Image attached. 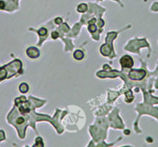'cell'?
<instances>
[{
  "label": "cell",
  "mask_w": 158,
  "mask_h": 147,
  "mask_svg": "<svg viewBox=\"0 0 158 147\" xmlns=\"http://www.w3.org/2000/svg\"><path fill=\"white\" fill-rule=\"evenodd\" d=\"M129 75L132 80H142L146 75V72L143 70H132Z\"/></svg>",
  "instance_id": "obj_1"
},
{
  "label": "cell",
  "mask_w": 158,
  "mask_h": 147,
  "mask_svg": "<svg viewBox=\"0 0 158 147\" xmlns=\"http://www.w3.org/2000/svg\"><path fill=\"white\" fill-rule=\"evenodd\" d=\"M120 64L123 68H131L133 65V60L131 57L126 55L120 59Z\"/></svg>",
  "instance_id": "obj_2"
},
{
  "label": "cell",
  "mask_w": 158,
  "mask_h": 147,
  "mask_svg": "<svg viewBox=\"0 0 158 147\" xmlns=\"http://www.w3.org/2000/svg\"><path fill=\"white\" fill-rule=\"evenodd\" d=\"M74 57L76 60H81L84 57V54L81 50H76L75 54H74Z\"/></svg>",
  "instance_id": "obj_3"
},
{
  "label": "cell",
  "mask_w": 158,
  "mask_h": 147,
  "mask_svg": "<svg viewBox=\"0 0 158 147\" xmlns=\"http://www.w3.org/2000/svg\"><path fill=\"white\" fill-rule=\"evenodd\" d=\"M28 90H29V87H28V85H27V84H25V83L21 84L20 86H19V91H21L22 93L27 92Z\"/></svg>",
  "instance_id": "obj_4"
},
{
  "label": "cell",
  "mask_w": 158,
  "mask_h": 147,
  "mask_svg": "<svg viewBox=\"0 0 158 147\" xmlns=\"http://www.w3.org/2000/svg\"><path fill=\"white\" fill-rule=\"evenodd\" d=\"M38 33L41 36H45L47 34V29L45 28H41L40 30L38 31Z\"/></svg>",
  "instance_id": "obj_5"
},
{
  "label": "cell",
  "mask_w": 158,
  "mask_h": 147,
  "mask_svg": "<svg viewBox=\"0 0 158 147\" xmlns=\"http://www.w3.org/2000/svg\"><path fill=\"white\" fill-rule=\"evenodd\" d=\"M96 26L94 25H90L89 26V30L90 31V32H92V33H93V32H95V31L96 30Z\"/></svg>",
  "instance_id": "obj_6"
},
{
  "label": "cell",
  "mask_w": 158,
  "mask_h": 147,
  "mask_svg": "<svg viewBox=\"0 0 158 147\" xmlns=\"http://www.w3.org/2000/svg\"><path fill=\"white\" fill-rule=\"evenodd\" d=\"M6 6V4L3 1H0V10H3L4 8Z\"/></svg>",
  "instance_id": "obj_7"
},
{
  "label": "cell",
  "mask_w": 158,
  "mask_h": 147,
  "mask_svg": "<svg viewBox=\"0 0 158 147\" xmlns=\"http://www.w3.org/2000/svg\"><path fill=\"white\" fill-rule=\"evenodd\" d=\"M24 122V119H23V118H19L17 119V121H16V123L19 124V125H20V124L23 123Z\"/></svg>",
  "instance_id": "obj_8"
},
{
  "label": "cell",
  "mask_w": 158,
  "mask_h": 147,
  "mask_svg": "<svg viewBox=\"0 0 158 147\" xmlns=\"http://www.w3.org/2000/svg\"><path fill=\"white\" fill-rule=\"evenodd\" d=\"M51 37L53 39H57L58 37V34L57 32H53L52 34H51Z\"/></svg>",
  "instance_id": "obj_9"
},
{
  "label": "cell",
  "mask_w": 158,
  "mask_h": 147,
  "mask_svg": "<svg viewBox=\"0 0 158 147\" xmlns=\"http://www.w3.org/2000/svg\"><path fill=\"white\" fill-rule=\"evenodd\" d=\"M62 22V19H61V18H57L56 19H55V23H57V24H59V23H61Z\"/></svg>",
  "instance_id": "obj_10"
},
{
  "label": "cell",
  "mask_w": 158,
  "mask_h": 147,
  "mask_svg": "<svg viewBox=\"0 0 158 147\" xmlns=\"http://www.w3.org/2000/svg\"><path fill=\"white\" fill-rule=\"evenodd\" d=\"M125 134H126V135H128V134H129V131H128V130H126V131H125Z\"/></svg>",
  "instance_id": "obj_11"
}]
</instances>
